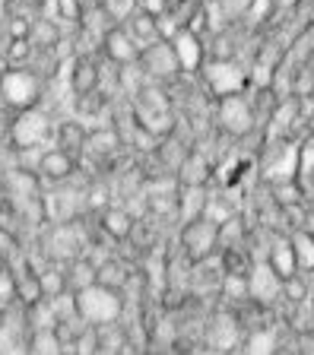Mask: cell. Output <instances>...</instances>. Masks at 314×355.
I'll return each mask as SVG.
<instances>
[{
	"label": "cell",
	"instance_id": "f1b7e54d",
	"mask_svg": "<svg viewBox=\"0 0 314 355\" xmlns=\"http://www.w3.org/2000/svg\"><path fill=\"white\" fill-rule=\"evenodd\" d=\"M13 304H19V298H16V279H13V266H0V308L7 311L13 308Z\"/></svg>",
	"mask_w": 314,
	"mask_h": 355
},
{
	"label": "cell",
	"instance_id": "4316f807",
	"mask_svg": "<svg viewBox=\"0 0 314 355\" xmlns=\"http://www.w3.org/2000/svg\"><path fill=\"white\" fill-rule=\"evenodd\" d=\"M98 7L108 13V19L118 26V22H128L137 13V0H98Z\"/></svg>",
	"mask_w": 314,
	"mask_h": 355
},
{
	"label": "cell",
	"instance_id": "e575fe53",
	"mask_svg": "<svg viewBox=\"0 0 314 355\" xmlns=\"http://www.w3.org/2000/svg\"><path fill=\"white\" fill-rule=\"evenodd\" d=\"M308 308H311V318H314V295H311V302H308Z\"/></svg>",
	"mask_w": 314,
	"mask_h": 355
},
{
	"label": "cell",
	"instance_id": "d4e9b609",
	"mask_svg": "<svg viewBox=\"0 0 314 355\" xmlns=\"http://www.w3.org/2000/svg\"><path fill=\"white\" fill-rule=\"evenodd\" d=\"M283 298L292 304V308H308V302H311V286H308L305 273L292 276V279L283 282Z\"/></svg>",
	"mask_w": 314,
	"mask_h": 355
},
{
	"label": "cell",
	"instance_id": "cb8c5ba5",
	"mask_svg": "<svg viewBox=\"0 0 314 355\" xmlns=\"http://www.w3.org/2000/svg\"><path fill=\"white\" fill-rule=\"evenodd\" d=\"M19 257H26V244L23 235L16 229H0V260L7 266H13Z\"/></svg>",
	"mask_w": 314,
	"mask_h": 355
},
{
	"label": "cell",
	"instance_id": "e0dca14e",
	"mask_svg": "<svg viewBox=\"0 0 314 355\" xmlns=\"http://www.w3.org/2000/svg\"><path fill=\"white\" fill-rule=\"evenodd\" d=\"M247 295H251V302L263 304V308H270L277 298H283V282L273 276V270H270L263 260L251 270V276H247Z\"/></svg>",
	"mask_w": 314,
	"mask_h": 355
},
{
	"label": "cell",
	"instance_id": "4fadbf2b",
	"mask_svg": "<svg viewBox=\"0 0 314 355\" xmlns=\"http://www.w3.org/2000/svg\"><path fill=\"white\" fill-rule=\"evenodd\" d=\"M137 279V263L130 257H124V251L105 257L102 263H96V282L105 288H114V292H128L130 282Z\"/></svg>",
	"mask_w": 314,
	"mask_h": 355
},
{
	"label": "cell",
	"instance_id": "74e56055",
	"mask_svg": "<svg viewBox=\"0 0 314 355\" xmlns=\"http://www.w3.org/2000/svg\"><path fill=\"white\" fill-rule=\"evenodd\" d=\"M0 266H3V260H0Z\"/></svg>",
	"mask_w": 314,
	"mask_h": 355
},
{
	"label": "cell",
	"instance_id": "7a4b0ae2",
	"mask_svg": "<svg viewBox=\"0 0 314 355\" xmlns=\"http://www.w3.org/2000/svg\"><path fill=\"white\" fill-rule=\"evenodd\" d=\"M245 320H241L238 308L219 302L216 308L209 311L207 324H203V343L209 352L216 355H235L245 343Z\"/></svg>",
	"mask_w": 314,
	"mask_h": 355
},
{
	"label": "cell",
	"instance_id": "ba28073f",
	"mask_svg": "<svg viewBox=\"0 0 314 355\" xmlns=\"http://www.w3.org/2000/svg\"><path fill=\"white\" fill-rule=\"evenodd\" d=\"M102 48L98 51H86V54H73L67 60V70H64V86L73 98L86 96L92 89L102 86Z\"/></svg>",
	"mask_w": 314,
	"mask_h": 355
},
{
	"label": "cell",
	"instance_id": "8992f818",
	"mask_svg": "<svg viewBox=\"0 0 314 355\" xmlns=\"http://www.w3.org/2000/svg\"><path fill=\"white\" fill-rule=\"evenodd\" d=\"M0 92H3V102H7L10 114H19V111L45 105L48 83L38 80L29 67H13V70H7L0 76Z\"/></svg>",
	"mask_w": 314,
	"mask_h": 355
},
{
	"label": "cell",
	"instance_id": "8d00e7d4",
	"mask_svg": "<svg viewBox=\"0 0 314 355\" xmlns=\"http://www.w3.org/2000/svg\"><path fill=\"white\" fill-rule=\"evenodd\" d=\"M82 3H86V7H89V3H96V0H82Z\"/></svg>",
	"mask_w": 314,
	"mask_h": 355
},
{
	"label": "cell",
	"instance_id": "5b68a950",
	"mask_svg": "<svg viewBox=\"0 0 314 355\" xmlns=\"http://www.w3.org/2000/svg\"><path fill=\"white\" fill-rule=\"evenodd\" d=\"M213 124H216L219 133L232 137L235 143H245L247 137H261L257 121H254V108H251V92L216 98V105H213Z\"/></svg>",
	"mask_w": 314,
	"mask_h": 355
},
{
	"label": "cell",
	"instance_id": "d6986e66",
	"mask_svg": "<svg viewBox=\"0 0 314 355\" xmlns=\"http://www.w3.org/2000/svg\"><path fill=\"white\" fill-rule=\"evenodd\" d=\"M245 355H277L279 343H277V333L270 327H251L245 333V343H241Z\"/></svg>",
	"mask_w": 314,
	"mask_h": 355
},
{
	"label": "cell",
	"instance_id": "7c38bea8",
	"mask_svg": "<svg viewBox=\"0 0 314 355\" xmlns=\"http://www.w3.org/2000/svg\"><path fill=\"white\" fill-rule=\"evenodd\" d=\"M86 143H89V124L82 118H76V114H64V118L54 121V140L51 146L64 149V153H70L73 159H80L86 155Z\"/></svg>",
	"mask_w": 314,
	"mask_h": 355
},
{
	"label": "cell",
	"instance_id": "836d02e7",
	"mask_svg": "<svg viewBox=\"0 0 314 355\" xmlns=\"http://www.w3.org/2000/svg\"><path fill=\"white\" fill-rule=\"evenodd\" d=\"M165 3H168V7H181V3H184V0H165Z\"/></svg>",
	"mask_w": 314,
	"mask_h": 355
},
{
	"label": "cell",
	"instance_id": "6da1fadb",
	"mask_svg": "<svg viewBox=\"0 0 314 355\" xmlns=\"http://www.w3.org/2000/svg\"><path fill=\"white\" fill-rule=\"evenodd\" d=\"M76 311H80L86 327L105 330V327H114L128 314V298L121 292H114V288H105L98 282H92V286L76 292Z\"/></svg>",
	"mask_w": 314,
	"mask_h": 355
},
{
	"label": "cell",
	"instance_id": "ffe728a7",
	"mask_svg": "<svg viewBox=\"0 0 314 355\" xmlns=\"http://www.w3.org/2000/svg\"><path fill=\"white\" fill-rule=\"evenodd\" d=\"M130 29V35L140 42V48H146V44L159 42V26H156V16L146 13V10H137L134 16H130L128 22H124Z\"/></svg>",
	"mask_w": 314,
	"mask_h": 355
},
{
	"label": "cell",
	"instance_id": "30bf717a",
	"mask_svg": "<svg viewBox=\"0 0 314 355\" xmlns=\"http://www.w3.org/2000/svg\"><path fill=\"white\" fill-rule=\"evenodd\" d=\"M102 54H105V60H112L114 67H137L140 64V54H143V48H140V42H137L134 35H130V29L124 26V22H118V26H112V29L102 35Z\"/></svg>",
	"mask_w": 314,
	"mask_h": 355
},
{
	"label": "cell",
	"instance_id": "1f68e13d",
	"mask_svg": "<svg viewBox=\"0 0 314 355\" xmlns=\"http://www.w3.org/2000/svg\"><path fill=\"white\" fill-rule=\"evenodd\" d=\"M137 10H146V13H152V16H162L165 10H172L165 0H137Z\"/></svg>",
	"mask_w": 314,
	"mask_h": 355
},
{
	"label": "cell",
	"instance_id": "52a82bcc",
	"mask_svg": "<svg viewBox=\"0 0 314 355\" xmlns=\"http://www.w3.org/2000/svg\"><path fill=\"white\" fill-rule=\"evenodd\" d=\"M178 248L191 263H203V260L216 257L223 241H219V225L207 216H194L178 225Z\"/></svg>",
	"mask_w": 314,
	"mask_h": 355
},
{
	"label": "cell",
	"instance_id": "83f0119b",
	"mask_svg": "<svg viewBox=\"0 0 314 355\" xmlns=\"http://www.w3.org/2000/svg\"><path fill=\"white\" fill-rule=\"evenodd\" d=\"M51 16H58L60 22H67V26H76L82 16V10H86V3L82 0H51Z\"/></svg>",
	"mask_w": 314,
	"mask_h": 355
},
{
	"label": "cell",
	"instance_id": "ac0fdd59",
	"mask_svg": "<svg viewBox=\"0 0 314 355\" xmlns=\"http://www.w3.org/2000/svg\"><path fill=\"white\" fill-rule=\"evenodd\" d=\"M172 44H175V54H178V60H181V70H184V73H200V67L207 64V42H203L200 35L184 29L172 38Z\"/></svg>",
	"mask_w": 314,
	"mask_h": 355
},
{
	"label": "cell",
	"instance_id": "5bb4252c",
	"mask_svg": "<svg viewBox=\"0 0 314 355\" xmlns=\"http://www.w3.org/2000/svg\"><path fill=\"white\" fill-rule=\"evenodd\" d=\"M96 219H98V229L112 238L114 244H128L130 235H134V229H137V222H140V216H137L128 203L118 200V203H112V207L105 209L102 216H96Z\"/></svg>",
	"mask_w": 314,
	"mask_h": 355
},
{
	"label": "cell",
	"instance_id": "f546056e",
	"mask_svg": "<svg viewBox=\"0 0 314 355\" xmlns=\"http://www.w3.org/2000/svg\"><path fill=\"white\" fill-rule=\"evenodd\" d=\"M0 22H3V32H7V38H29L32 22H35V19H29V16H19V13H7Z\"/></svg>",
	"mask_w": 314,
	"mask_h": 355
},
{
	"label": "cell",
	"instance_id": "4dcf8cb0",
	"mask_svg": "<svg viewBox=\"0 0 314 355\" xmlns=\"http://www.w3.org/2000/svg\"><path fill=\"white\" fill-rule=\"evenodd\" d=\"M156 26H159V38H165V42H172L178 32H184V26H181L175 10H165L162 16H156Z\"/></svg>",
	"mask_w": 314,
	"mask_h": 355
},
{
	"label": "cell",
	"instance_id": "484cf974",
	"mask_svg": "<svg viewBox=\"0 0 314 355\" xmlns=\"http://www.w3.org/2000/svg\"><path fill=\"white\" fill-rule=\"evenodd\" d=\"M3 54L10 58V64L13 67H26L32 60V54H35V44H32L29 38H7Z\"/></svg>",
	"mask_w": 314,
	"mask_h": 355
},
{
	"label": "cell",
	"instance_id": "9a60e30c",
	"mask_svg": "<svg viewBox=\"0 0 314 355\" xmlns=\"http://www.w3.org/2000/svg\"><path fill=\"white\" fill-rule=\"evenodd\" d=\"M13 279H16V298L23 308H32V304L45 302V288H42V273L38 266L32 263L29 257H19L13 263Z\"/></svg>",
	"mask_w": 314,
	"mask_h": 355
},
{
	"label": "cell",
	"instance_id": "8fae6325",
	"mask_svg": "<svg viewBox=\"0 0 314 355\" xmlns=\"http://www.w3.org/2000/svg\"><path fill=\"white\" fill-rule=\"evenodd\" d=\"M80 159H73L70 153H64V149L58 146H45L35 153V171L42 175V181L45 184H67L70 178L80 171Z\"/></svg>",
	"mask_w": 314,
	"mask_h": 355
},
{
	"label": "cell",
	"instance_id": "9c48e42d",
	"mask_svg": "<svg viewBox=\"0 0 314 355\" xmlns=\"http://www.w3.org/2000/svg\"><path fill=\"white\" fill-rule=\"evenodd\" d=\"M140 70H143L146 80H156V83H168V80H175L178 73H184V70H181L178 54H175V44L165 42V38H159V42H152V44L143 48Z\"/></svg>",
	"mask_w": 314,
	"mask_h": 355
},
{
	"label": "cell",
	"instance_id": "7402d4cb",
	"mask_svg": "<svg viewBox=\"0 0 314 355\" xmlns=\"http://www.w3.org/2000/svg\"><path fill=\"white\" fill-rule=\"evenodd\" d=\"M29 355H64V346H60L54 327L29 333Z\"/></svg>",
	"mask_w": 314,
	"mask_h": 355
},
{
	"label": "cell",
	"instance_id": "44dd1931",
	"mask_svg": "<svg viewBox=\"0 0 314 355\" xmlns=\"http://www.w3.org/2000/svg\"><path fill=\"white\" fill-rule=\"evenodd\" d=\"M292 248H295V260H299V273H311L314 270V232L299 229L292 232Z\"/></svg>",
	"mask_w": 314,
	"mask_h": 355
},
{
	"label": "cell",
	"instance_id": "d590c367",
	"mask_svg": "<svg viewBox=\"0 0 314 355\" xmlns=\"http://www.w3.org/2000/svg\"><path fill=\"white\" fill-rule=\"evenodd\" d=\"M308 67H311V80H314V58H311V60H308Z\"/></svg>",
	"mask_w": 314,
	"mask_h": 355
},
{
	"label": "cell",
	"instance_id": "f35d334b",
	"mask_svg": "<svg viewBox=\"0 0 314 355\" xmlns=\"http://www.w3.org/2000/svg\"><path fill=\"white\" fill-rule=\"evenodd\" d=\"M209 355H216V352H209Z\"/></svg>",
	"mask_w": 314,
	"mask_h": 355
},
{
	"label": "cell",
	"instance_id": "3957f363",
	"mask_svg": "<svg viewBox=\"0 0 314 355\" xmlns=\"http://www.w3.org/2000/svg\"><path fill=\"white\" fill-rule=\"evenodd\" d=\"M54 114L38 105V108H29V111H19L10 118V130H7V140L13 143L19 153H35V149H45L51 146L54 140Z\"/></svg>",
	"mask_w": 314,
	"mask_h": 355
},
{
	"label": "cell",
	"instance_id": "277c9868",
	"mask_svg": "<svg viewBox=\"0 0 314 355\" xmlns=\"http://www.w3.org/2000/svg\"><path fill=\"white\" fill-rule=\"evenodd\" d=\"M200 83L207 86V92L213 98H225V96H241V92H251L254 80H251V67L245 58L235 60H207L200 67Z\"/></svg>",
	"mask_w": 314,
	"mask_h": 355
},
{
	"label": "cell",
	"instance_id": "603a6c76",
	"mask_svg": "<svg viewBox=\"0 0 314 355\" xmlns=\"http://www.w3.org/2000/svg\"><path fill=\"white\" fill-rule=\"evenodd\" d=\"M48 7H51V0H0L3 16H7V13H19V16H29V19H38V16L51 13Z\"/></svg>",
	"mask_w": 314,
	"mask_h": 355
},
{
	"label": "cell",
	"instance_id": "2e32d148",
	"mask_svg": "<svg viewBox=\"0 0 314 355\" xmlns=\"http://www.w3.org/2000/svg\"><path fill=\"white\" fill-rule=\"evenodd\" d=\"M263 263L273 270L279 282L292 279V276H299V260H295V248H292V238L289 235H273L270 241L267 254H263Z\"/></svg>",
	"mask_w": 314,
	"mask_h": 355
},
{
	"label": "cell",
	"instance_id": "d6a6232c",
	"mask_svg": "<svg viewBox=\"0 0 314 355\" xmlns=\"http://www.w3.org/2000/svg\"><path fill=\"white\" fill-rule=\"evenodd\" d=\"M7 48V32H3V22H0V51Z\"/></svg>",
	"mask_w": 314,
	"mask_h": 355
}]
</instances>
